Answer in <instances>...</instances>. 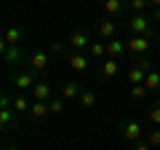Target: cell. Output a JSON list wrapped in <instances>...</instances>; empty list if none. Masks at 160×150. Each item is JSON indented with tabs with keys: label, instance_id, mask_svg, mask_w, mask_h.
<instances>
[{
	"label": "cell",
	"instance_id": "cell-2",
	"mask_svg": "<svg viewBox=\"0 0 160 150\" xmlns=\"http://www.w3.org/2000/svg\"><path fill=\"white\" fill-rule=\"evenodd\" d=\"M128 29H131V35H144V38H149L152 22H149L144 13H133V16L128 19Z\"/></svg>",
	"mask_w": 160,
	"mask_h": 150
},
{
	"label": "cell",
	"instance_id": "cell-31",
	"mask_svg": "<svg viewBox=\"0 0 160 150\" xmlns=\"http://www.w3.org/2000/svg\"><path fill=\"white\" fill-rule=\"evenodd\" d=\"M149 6H155V8H160V0H149Z\"/></svg>",
	"mask_w": 160,
	"mask_h": 150
},
{
	"label": "cell",
	"instance_id": "cell-13",
	"mask_svg": "<svg viewBox=\"0 0 160 150\" xmlns=\"http://www.w3.org/2000/svg\"><path fill=\"white\" fill-rule=\"evenodd\" d=\"M29 67H32V72H43L48 67V54L46 51H35L29 56Z\"/></svg>",
	"mask_w": 160,
	"mask_h": 150
},
{
	"label": "cell",
	"instance_id": "cell-11",
	"mask_svg": "<svg viewBox=\"0 0 160 150\" xmlns=\"http://www.w3.org/2000/svg\"><path fill=\"white\" fill-rule=\"evenodd\" d=\"M128 48H126V40H120V38H112V40H107V56L109 59H118L123 56Z\"/></svg>",
	"mask_w": 160,
	"mask_h": 150
},
{
	"label": "cell",
	"instance_id": "cell-6",
	"mask_svg": "<svg viewBox=\"0 0 160 150\" xmlns=\"http://www.w3.org/2000/svg\"><path fill=\"white\" fill-rule=\"evenodd\" d=\"M96 35L102 38V40H112L115 38V32H118V24L112 22V19H102V22H96Z\"/></svg>",
	"mask_w": 160,
	"mask_h": 150
},
{
	"label": "cell",
	"instance_id": "cell-14",
	"mask_svg": "<svg viewBox=\"0 0 160 150\" xmlns=\"http://www.w3.org/2000/svg\"><path fill=\"white\" fill-rule=\"evenodd\" d=\"M46 115H51V110H48V102H38V99H35L32 107H29V118H32V121H43Z\"/></svg>",
	"mask_w": 160,
	"mask_h": 150
},
{
	"label": "cell",
	"instance_id": "cell-4",
	"mask_svg": "<svg viewBox=\"0 0 160 150\" xmlns=\"http://www.w3.org/2000/svg\"><path fill=\"white\" fill-rule=\"evenodd\" d=\"M11 81H13V86H16L19 91H32L35 83H38V81H35V72H32V70H29V72H16Z\"/></svg>",
	"mask_w": 160,
	"mask_h": 150
},
{
	"label": "cell",
	"instance_id": "cell-30",
	"mask_svg": "<svg viewBox=\"0 0 160 150\" xmlns=\"http://www.w3.org/2000/svg\"><path fill=\"white\" fill-rule=\"evenodd\" d=\"M152 19H155V22H160V8H155V11H152Z\"/></svg>",
	"mask_w": 160,
	"mask_h": 150
},
{
	"label": "cell",
	"instance_id": "cell-32",
	"mask_svg": "<svg viewBox=\"0 0 160 150\" xmlns=\"http://www.w3.org/2000/svg\"><path fill=\"white\" fill-rule=\"evenodd\" d=\"M6 150H19V147H6Z\"/></svg>",
	"mask_w": 160,
	"mask_h": 150
},
{
	"label": "cell",
	"instance_id": "cell-22",
	"mask_svg": "<svg viewBox=\"0 0 160 150\" xmlns=\"http://www.w3.org/2000/svg\"><path fill=\"white\" fill-rule=\"evenodd\" d=\"M64 102H67V99H62V97H53L51 102H48V110H51V115H62V113H64Z\"/></svg>",
	"mask_w": 160,
	"mask_h": 150
},
{
	"label": "cell",
	"instance_id": "cell-16",
	"mask_svg": "<svg viewBox=\"0 0 160 150\" xmlns=\"http://www.w3.org/2000/svg\"><path fill=\"white\" fill-rule=\"evenodd\" d=\"M88 56L93 59H107V40H93L88 46Z\"/></svg>",
	"mask_w": 160,
	"mask_h": 150
},
{
	"label": "cell",
	"instance_id": "cell-9",
	"mask_svg": "<svg viewBox=\"0 0 160 150\" xmlns=\"http://www.w3.org/2000/svg\"><path fill=\"white\" fill-rule=\"evenodd\" d=\"M32 97L38 99V102H51V83H46V81H38L35 83V88H32Z\"/></svg>",
	"mask_w": 160,
	"mask_h": 150
},
{
	"label": "cell",
	"instance_id": "cell-5",
	"mask_svg": "<svg viewBox=\"0 0 160 150\" xmlns=\"http://www.w3.org/2000/svg\"><path fill=\"white\" fill-rule=\"evenodd\" d=\"M120 72V62L118 59H102V67H99V78H102V81H112L115 75Z\"/></svg>",
	"mask_w": 160,
	"mask_h": 150
},
{
	"label": "cell",
	"instance_id": "cell-18",
	"mask_svg": "<svg viewBox=\"0 0 160 150\" xmlns=\"http://www.w3.org/2000/svg\"><path fill=\"white\" fill-rule=\"evenodd\" d=\"M102 8L107 16H118L123 13V0H102Z\"/></svg>",
	"mask_w": 160,
	"mask_h": 150
},
{
	"label": "cell",
	"instance_id": "cell-17",
	"mask_svg": "<svg viewBox=\"0 0 160 150\" xmlns=\"http://www.w3.org/2000/svg\"><path fill=\"white\" fill-rule=\"evenodd\" d=\"M22 43V29L19 27H8L3 35V46H19Z\"/></svg>",
	"mask_w": 160,
	"mask_h": 150
},
{
	"label": "cell",
	"instance_id": "cell-1",
	"mask_svg": "<svg viewBox=\"0 0 160 150\" xmlns=\"http://www.w3.org/2000/svg\"><path fill=\"white\" fill-rule=\"evenodd\" d=\"M120 137L126 139V142L136 145V142H142V137H144V126L139 121H126L120 126Z\"/></svg>",
	"mask_w": 160,
	"mask_h": 150
},
{
	"label": "cell",
	"instance_id": "cell-25",
	"mask_svg": "<svg viewBox=\"0 0 160 150\" xmlns=\"http://www.w3.org/2000/svg\"><path fill=\"white\" fill-rule=\"evenodd\" d=\"M147 94H149V88L144 86V83H136V86H131V97H133V99H144Z\"/></svg>",
	"mask_w": 160,
	"mask_h": 150
},
{
	"label": "cell",
	"instance_id": "cell-29",
	"mask_svg": "<svg viewBox=\"0 0 160 150\" xmlns=\"http://www.w3.org/2000/svg\"><path fill=\"white\" fill-rule=\"evenodd\" d=\"M131 150H152V147L147 142H136V145H131Z\"/></svg>",
	"mask_w": 160,
	"mask_h": 150
},
{
	"label": "cell",
	"instance_id": "cell-15",
	"mask_svg": "<svg viewBox=\"0 0 160 150\" xmlns=\"http://www.w3.org/2000/svg\"><path fill=\"white\" fill-rule=\"evenodd\" d=\"M147 72H149L147 67H139V64H131V70H128V83H131V86H136V83H144Z\"/></svg>",
	"mask_w": 160,
	"mask_h": 150
},
{
	"label": "cell",
	"instance_id": "cell-12",
	"mask_svg": "<svg viewBox=\"0 0 160 150\" xmlns=\"http://www.w3.org/2000/svg\"><path fill=\"white\" fill-rule=\"evenodd\" d=\"M22 59H24V54L19 46H3V62L6 64H19Z\"/></svg>",
	"mask_w": 160,
	"mask_h": 150
},
{
	"label": "cell",
	"instance_id": "cell-8",
	"mask_svg": "<svg viewBox=\"0 0 160 150\" xmlns=\"http://www.w3.org/2000/svg\"><path fill=\"white\" fill-rule=\"evenodd\" d=\"M67 46L75 48V51H83V48L91 46V38H88V32H72L69 40H67Z\"/></svg>",
	"mask_w": 160,
	"mask_h": 150
},
{
	"label": "cell",
	"instance_id": "cell-7",
	"mask_svg": "<svg viewBox=\"0 0 160 150\" xmlns=\"http://www.w3.org/2000/svg\"><path fill=\"white\" fill-rule=\"evenodd\" d=\"M80 94H83L80 81H64L62 83V99H80Z\"/></svg>",
	"mask_w": 160,
	"mask_h": 150
},
{
	"label": "cell",
	"instance_id": "cell-27",
	"mask_svg": "<svg viewBox=\"0 0 160 150\" xmlns=\"http://www.w3.org/2000/svg\"><path fill=\"white\" fill-rule=\"evenodd\" d=\"M147 145L149 147H160V129H152V131H149V137H147Z\"/></svg>",
	"mask_w": 160,
	"mask_h": 150
},
{
	"label": "cell",
	"instance_id": "cell-24",
	"mask_svg": "<svg viewBox=\"0 0 160 150\" xmlns=\"http://www.w3.org/2000/svg\"><path fill=\"white\" fill-rule=\"evenodd\" d=\"M64 48H67V43H62V40H51V46H48V54H51V56H62Z\"/></svg>",
	"mask_w": 160,
	"mask_h": 150
},
{
	"label": "cell",
	"instance_id": "cell-21",
	"mask_svg": "<svg viewBox=\"0 0 160 150\" xmlns=\"http://www.w3.org/2000/svg\"><path fill=\"white\" fill-rule=\"evenodd\" d=\"M93 104H96V91L83 88V94H80V107H93Z\"/></svg>",
	"mask_w": 160,
	"mask_h": 150
},
{
	"label": "cell",
	"instance_id": "cell-20",
	"mask_svg": "<svg viewBox=\"0 0 160 150\" xmlns=\"http://www.w3.org/2000/svg\"><path fill=\"white\" fill-rule=\"evenodd\" d=\"M13 115H19V113H16L13 107H0V126H3V129H8V126L13 123Z\"/></svg>",
	"mask_w": 160,
	"mask_h": 150
},
{
	"label": "cell",
	"instance_id": "cell-10",
	"mask_svg": "<svg viewBox=\"0 0 160 150\" xmlns=\"http://www.w3.org/2000/svg\"><path fill=\"white\" fill-rule=\"evenodd\" d=\"M67 62H69V67H72L75 72H86V70H88V56H86L83 51L69 54V59H67Z\"/></svg>",
	"mask_w": 160,
	"mask_h": 150
},
{
	"label": "cell",
	"instance_id": "cell-3",
	"mask_svg": "<svg viewBox=\"0 0 160 150\" xmlns=\"http://www.w3.org/2000/svg\"><path fill=\"white\" fill-rule=\"evenodd\" d=\"M126 48L131 56H144V54H149V38H144V35H131L126 40Z\"/></svg>",
	"mask_w": 160,
	"mask_h": 150
},
{
	"label": "cell",
	"instance_id": "cell-23",
	"mask_svg": "<svg viewBox=\"0 0 160 150\" xmlns=\"http://www.w3.org/2000/svg\"><path fill=\"white\" fill-rule=\"evenodd\" d=\"M13 110H16V113H29V107H32V104L27 102V97H13V104H11Z\"/></svg>",
	"mask_w": 160,
	"mask_h": 150
},
{
	"label": "cell",
	"instance_id": "cell-19",
	"mask_svg": "<svg viewBox=\"0 0 160 150\" xmlns=\"http://www.w3.org/2000/svg\"><path fill=\"white\" fill-rule=\"evenodd\" d=\"M144 86L149 91H160V70H149L147 78H144Z\"/></svg>",
	"mask_w": 160,
	"mask_h": 150
},
{
	"label": "cell",
	"instance_id": "cell-28",
	"mask_svg": "<svg viewBox=\"0 0 160 150\" xmlns=\"http://www.w3.org/2000/svg\"><path fill=\"white\" fill-rule=\"evenodd\" d=\"M149 123H152V126H160V102L149 110Z\"/></svg>",
	"mask_w": 160,
	"mask_h": 150
},
{
	"label": "cell",
	"instance_id": "cell-26",
	"mask_svg": "<svg viewBox=\"0 0 160 150\" xmlns=\"http://www.w3.org/2000/svg\"><path fill=\"white\" fill-rule=\"evenodd\" d=\"M128 6H131L133 13H144V8L149 6V0H128Z\"/></svg>",
	"mask_w": 160,
	"mask_h": 150
}]
</instances>
